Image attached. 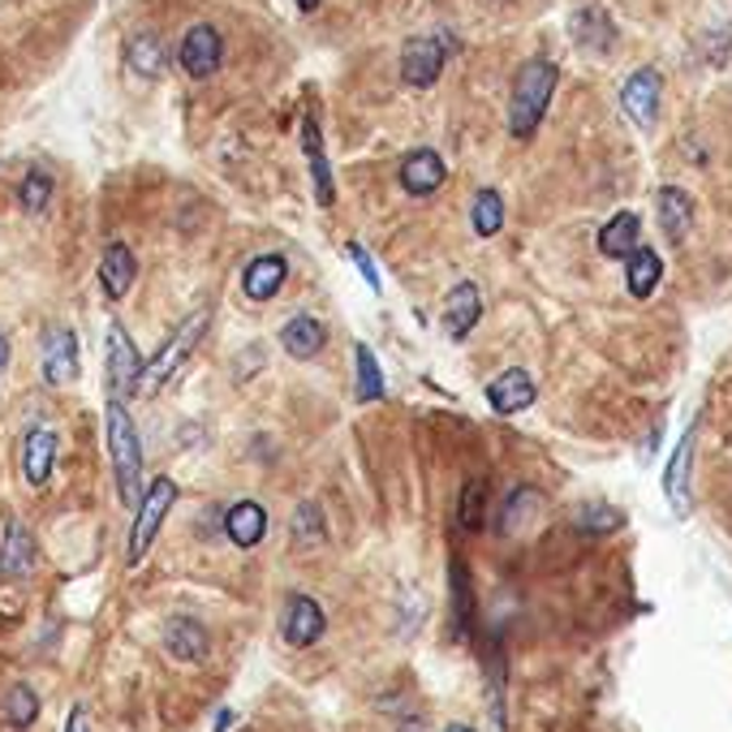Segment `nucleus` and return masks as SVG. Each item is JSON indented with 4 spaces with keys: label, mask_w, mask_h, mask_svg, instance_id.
Segmentation results:
<instances>
[{
    "label": "nucleus",
    "mask_w": 732,
    "mask_h": 732,
    "mask_svg": "<svg viewBox=\"0 0 732 732\" xmlns=\"http://www.w3.org/2000/svg\"><path fill=\"white\" fill-rule=\"evenodd\" d=\"M139 383H143L139 350H134V341L126 337V328L113 323V328H108V388H113V397L121 401V397L139 392Z\"/></svg>",
    "instance_id": "obj_5"
},
{
    "label": "nucleus",
    "mask_w": 732,
    "mask_h": 732,
    "mask_svg": "<svg viewBox=\"0 0 732 732\" xmlns=\"http://www.w3.org/2000/svg\"><path fill=\"white\" fill-rule=\"evenodd\" d=\"M177 500V483L173 479H155L143 492V505H139V517H134V534H130V565H139L151 547V539L160 534L164 517Z\"/></svg>",
    "instance_id": "obj_3"
},
{
    "label": "nucleus",
    "mask_w": 732,
    "mask_h": 732,
    "mask_svg": "<svg viewBox=\"0 0 732 732\" xmlns=\"http://www.w3.org/2000/svg\"><path fill=\"white\" fill-rule=\"evenodd\" d=\"M323 638V607L310 594H293L290 616H285V642L290 647H310Z\"/></svg>",
    "instance_id": "obj_9"
},
{
    "label": "nucleus",
    "mask_w": 732,
    "mask_h": 732,
    "mask_svg": "<svg viewBox=\"0 0 732 732\" xmlns=\"http://www.w3.org/2000/svg\"><path fill=\"white\" fill-rule=\"evenodd\" d=\"M126 61H130V70L143 73V78H160L164 66H168V52H164V44L155 35H134L130 48H126Z\"/></svg>",
    "instance_id": "obj_26"
},
{
    "label": "nucleus",
    "mask_w": 732,
    "mask_h": 732,
    "mask_svg": "<svg viewBox=\"0 0 732 732\" xmlns=\"http://www.w3.org/2000/svg\"><path fill=\"white\" fill-rule=\"evenodd\" d=\"M479 315H483V302H479V290L470 285V281H461L452 297H448V315H444V328H448V337H465L474 323H479Z\"/></svg>",
    "instance_id": "obj_21"
},
{
    "label": "nucleus",
    "mask_w": 732,
    "mask_h": 732,
    "mask_svg": "<svg viewBox=\"0 0 732 732\" xmlns=\"http://www.w3.org/2000/svg\"><path fill=\"white\" fill-rule=\"evenodd\" d=\"M345 255H350V259L358 263V272H363V281H366V285H370V290L379 293V272H375V263L366 259V250H363V246H358V241H350V246H345Z\"/></svg>",
    "instance_id": "obj_36"
},
{
    "label": "nucleus",
    "mask_w": 732,
    "mask_h": 732,
    "mask_svg": "<svg viewBox=\"0 0 732 732\" xmlns=\"http://www.w3.org/2000/svg\"><path fill=\"white\" fill-rule=\"evenodd\" d=\"M224 530H228V539H233L237 547H255V543L268 534V512H263V505H255V500H241V505L228 509Z\"/></svg>",
    "instance_id": "obj_20"
},
{
    "label": "nucleus",
    "mask_w": 732,
    "mask_h": 732,
    "mask_svg": "<svg viewBox=\"0 0 732 732\" xmlns=\"http://www.w3.org/2000/svg\"><path fill=\"white\" fill-rule=\"evenodd\" d=\"M444 57H448V48L439 44L436 35L410 39L405 52H401V78H405L410 86H432L439 73H444Z\"/></svg>",
    "instance_id": "obj_7"
},
{
    "label": "nucleus",
    "mask_w": 732,
    "mask_h": 732,
    "mask_svg": "<svg viewBox=\"0 0 732 732\" xmlns=\"http://www.w3.org/2000/svg\"><path fill=\"white\" fill-rule=\"evenodd\" d=\"M4 363H9V341L0 337V370H4Z\"/></svg>",
    "instance_id": "obj_38"
},
{
    "label": "nucleus",
    "mask_w": 732,
    "mask_h": 732,
    "mask_svg": "<svg viewBox=\"0 0 732 732\" xmlns=\"http://www.w3.org/2000/svg\"><path fill=\"white\" fill-rule=\"evenodd\" d=\"M354 358H358V397H363V401H379V397H383V370L375 363V354L358 341V345H354Z\"/></svg>",
    "instance_id": "obj_31"
},
{
    "label": "nucleus",
    "mask_w": 732,
    "mask_h": 732,
    "mask_svg": "<svg viewBox=\"0 0 732 732\" xmlns=\"http://www.w3.org/2000/svg\"><path fill=\"white\" fill-rule=\"evenodd\" d=\"M638 216L634 212H621L616 220H607L603 224V233H599V250L607 255V259H625V255H634L638 250Z\"/></svg>",
    "instance_id": "obj_24"
},
{
    "label": "nucleus",
    "mask_w": 732,
    "mask_h": 732,
    "mask_svg": "<svg viewBox=\"0 0 732 732\" xmlns=\"http://www.w3.org/2000/svg\"><path fill=\"white\" fill-rule=\"evenodd\" d=\"M134 276H139V263H134L130 246H126V241H113V246L104 250V263H99L104 293H108V297H126L130 285H134Z\"/></svg>",
    "instance_id": "obj_16"
},
{
    "label": "nucleus",
    "mask_w": 732,
    "mask_h": 732,
    "mask_svg": "<svg viewBox=\"0 0 732 732\" xmlns=\"http://www.w3.org/2000/svg\"><path fill=\"white\" fill-rule=\"evenodd\" d=\"M4 724L9 729H31L35 720H39V698H35V689L31 685H13L9 694H4Z\"/></svg>",
    "instance_id": "obj_28"
},
{
    "label": "nucleus",
    "mask_w": 732,
    "mask_h": 732,
    "mask_svg": "<svg viewBox=\"0 0 732 732\" xmlns=\"http://www.w3.org/2000/svg\"><path fill=\"white\" fill-rule=\"evenodd\" d=\"M220 57H224V44H220V31L216 26H190L186 39H181V70L190 78H212L220 70Z\"/></svg>",
    "instance_id": "obj_6"
},
{
    "label": "nucleus",
    "mask_w": 732,
    "mask_h": 732,
    "mask_svg": "<svg viewBox=\"0 0 732 732\" xmlns=\"http://www.w3.org/2000/svg\"><path fill=\"white\" fill-rule=\"evenodd\" d=\"M52 465H57V436H52L48 427H35V432L26 436V444H22L26 483H31V487H44L48 474H52Z\"/></svg>",
    "instance_id": "obj_12"
},
{
    "label": "nucleus",
    "mask_w": 732,
    "mask_h": 732,
    "mask_svg": "<svg viewBox=\"0 0 732 732\" xmlns=\"http://www.w3.org/2000/svg\"><path fill=\"white\" fill-rule=\"evenodd\" d=\"M457 521H461V530H483V521H487V483L483 479H470L461 487Z\"/></svg>",
    "instance_id": "obj_29"
},
{
    "label": "nucleus",
    "mask_w": 732,
    "mask_h": 732,
    "mask_svg": "<svg viewBox=\"0 0 732 732\" xmlns=\"http://www.w3.org/2000/svg\"><path fill=\"white\" fill-rule=\"evenodd\" d=\"M659 224H663V237L672 246H681L689 224H694V199L685 190H676V186H663L659 190Z\"/></svg>",
    "instance_id": "obj_15"
},
{
    "label": "nucleus",
    "mask_w": 732,
    "mask_h": 732,
    "mask_svg": "<svg viewBox=\"0 0 732 732\" xmlns=\"http://www.w3.org/2000/svg\"><path fill=\"white\" fill-rule=\"evenodd\" d=\"M108 448H113V470H117V496H121V505L139 509L143 505V448H139V432L117 397L108 401Z\"/></svg>",
    "instance_id": "obj_1"
},
{
    "label": "nucleus",
    "mask_w": 732,
    "mask_h": 732,
    "mask_svg": "<svg viewBox=\"0 0 732 732\" xmlns=\"http://www.w3.org/2000/svg\"><path fill=\"white\" fill-rule=\"evenodd\" d=\"M448 586H452V634L465 638L474 625V590H470V574L461 560H452L448 569Z\"/></svg>",
    "instance_id": "obj_25"
},
{
    "label": "nucleus",
    "mask_w": 732,
    "mask_h": 732,
    "mask_svg": "<svg viewBox=\"0 0 732 732\" xmlns=\"http://www.w3.org/2000/svg\"><path fill=\"white\" fill-rule=\"evenodd\" d=\"M470 220H474V233H479V237H496L500 224H505V199H500L496 190H479Z\"/></svg>",
    "instance_id": "obj_30"
},
{
    "label": "nucleus",
    "mask_w": 732,
    "mask_h": 732,
    "mask_svg": "<svg viewBox=\"0 0 732 732\" xmlns=\"http://www.w3.org/2000/svg\"><path fill=\"white\" fill-rule=\"evenodd\" d=\"M539 509V492L534 487H521V492H512L509 505H505V534H517V526H526L530 521V512Z\"/></svg>",
    "instance_id": "obj_32"
},
{
    "label": "nucleus",
    "mask_w": 732,
    "mask_h": 732,
    "mask_svg": "<svg viewBox=\"0 0 732 732\" xmlns=\"http://www.w3.org/2000/svg\"><path fill=\"white\" fill-rule=\"evenodd\" d=\"M48 199H52V177L48 173H26L22 177V208L39 216L48 208Z\"/></svg>",
    "instance_id": "obj_33"
},
{
    "label": "nucleus",
    "mask_w": 732,
    "mask_h": 732,
    "mask_svg": "<svg viewBox=\"0 0 732 732\" xmlns=\"http://www.w3.org/2000/svg\"><path fill=\"white\" fill-rule=\"evenodd\" d=\"M302 143H306V160H310V177H315V199L323 208H332V173H328V160H323V139H319V121L306 117V130H302Z\"/></svg>",
    "instance_id": "obj_22"
},
{
    "label": "nucleus",
    "mask_w": 732,
    "mask_h": 732,
    "mask_svg": "<svg viewBox=\"0 0 732 732\" xmlns=\"http://www.w3.org/2000/svg\"><path fill=\"white\" fill-rule=\"evenodd\" d=\"M556 91V66L547 61H526L517 70V82H512V104H509V130L512 139H534L543 113H547V99Z\"/></svg>",
    "instance_id": "obj_2"
},
{
    "label": "nucleus",
    "mask_w": 732,
    "mask_h": 732,
    "mask_svg": "<svg viewBox=\"0 0 732 732\" xmlns=\"http://www.w3.org/2000/svg\"><path fill=\"white\" fill-rule=\"evenodd\" d=\"M689 457H694V432H685V439L676 444V452L668 461V474H663V492H668L672 509L681 517L689 512Z\"/></svg>",
    "instance_id": "obj_19"
},
{
    "label": "nucleus",
    "mask_w": 732,
    "mask_h": 732,
    "mask_svg": "<svg viewBox=\"0 0 732 732\" xmlns=\"http://www.w3.org/2000/svg\"><path fill=\"white\" fill-rule=\"evenodd\" d=\"M297 4H302V9H315V4H319V0H297Z\"/></svg>",
    "instance_id": "obj_39"
},
{
    "label": "nucleus",
    "mask_w": 732,
    "mask_h": 732,
    "mask_svg": "<svg viewBox=\"0 0 732 732\" xmlns=\"http://www.w3.org/2000/svg\"><path fill=\"white\" fill-rule=\"evenodd\" d=\"M164 647H168L173 659L194 663V659L208 656V629H203L199 621H190V616H177V621H168V629H164Z\"/></svg>",
    "instance_id": "obj_17"
},
{
    "label": "nucleus",
    "mask_w": 732,
    "mask_h": 732,
    "mask_svg": "<svg viewBox=\"0 0 732 732\" xmlns=\"http://www.w3.org/2000/svg\"><path fill=\"white\" fill-rule=\"evenodd\" d=\"M203 328H208V310H194V315H190V319H186V323L173 332V341H168V345L155 354V363L143 370V383H139V392H155V388H160V383H164V379H168L177 366L186 363V354L199 345Z\"/></svg>",
    "instance_id": "obj_4"
},
{
    "label": "nucleus",
    "mask_w": 732,
    "mask_h": 732,
    "mask_svg": "<svg viewBox=\"0 0 732 732\" xmlns=\"http://www.w3.org/2000/svg\"><path fill=\"white\" fill-rule=\"evenodd\" d=\"M578 526L590 530V534H607V530H621V526H625V512L607 509V505H590V509H582Z\"/></svg>",
    "instance_id": "obj_34"
},
{
    "label": "nucleus",
    "mask_w": 732,
    "mask_h": 732,
    "mask_svg": "<svg viewBox=\"0 0 732 732\" xmlns=\"http://www.w3.org/2000/svg\"><path fill=\"white\" fill-rule=\"evenodd\" d=\"M44 379H48V383H73V379H78V341H73L70 328H61V332L48 337Z\"/></svg>",
    "instance_id": "obj_18"
},
{
    "label": "nucleus",
    "mask_w": 732,
    "mask_h": 732,
    "mask_svg": "<svg viewBox=\"0 0 732 732\" xmlns=\"http://www.w3.org/2000/svg\"><path fill=\"white\" fill-rule=\"evenodd\" d=\"M293 534H297V543H319L323 539V512L315 505H302L293 517Z\"/></svg>",
    "instance_id": "obj_35"
},
{
    "label": "nucleus",
    "mask_w": 732,
    "mask_h": 732,
    "mask_svg": "<svg viewBox=\"0 0 732 732\" xmlns=\"http://www.w3.org/2000/svg\"><path fill=\"white\" fill-rule=\"evenodd\" d=\"M487 401H492V410L496 414H521L530 401H534V383H530V375L526 370H505L496 383H487Z\"/></svg>",
    "instance_id": "obj_14"
},
{
    "label": "nucleus",
    "mask_w": 732,
    "mask_h": 732,
    "mask_svg": "<svg viewBox=\"0 0 732 732\" xmlns=\"http://www.w3.org/2000/svg\"><path fill=\"white\" fill-rule=\"evenodd\" d=\"M448 732H470V729H461V724H457V729H448Z\"/></svg>",
    "instance_id": "obj_40"
},
{
    "label": "nucleus",
    "mask_w": 732,
    "mask_h": 732,
    "mask_svg": "<svg viewBox=\"0 0 732 732\" xmlns=\"http://www.w3.org/2000/svg\"><path fill=\"white\" fill-rule=\"evenodd\" d=\"M66 732H91V720H86V707H73Z\"/></svg>",
    "instance_id": "obj_37"
},
{
    "label": "nucleus",
    "mask_w": 732,
    "mask_h": 732,
    "mask_svg": "<svg viewBox=\"0 0 732 732\" xmlns=\"http://www.w3.org/2000/svg\"><path fill=\"white\" fill-rule=\"evenodd\" d=\"M659 276H663L659 255L656 250H647V246H638V250L629 255V293H634V297H651L659 285Z\"/></svg>",
    "instance_id": "obj_27"
},
{
    "label": "nucleus",
    "mask_w": 732,
    "mask_h": 732,
    "mask_svg": "<svg viewBox=\"0 0 732 732\" xmlns=\"http://www.w3.org/2000/svg\"><path fill=\"white\" fill-rule=\"evenodd\" d=\"M621 104H625V113H629L642 130H651L659 113V73L656 70L634 73V78L625 82V91H621Z\"/></svg>",
    "instance_id": "obj_8"
},
{
    "label": "nucleus",
    "mask_w": 732,
    "mask_h": 732,
    "mask_svg": "<svg viewBox=\"0 0 732 732\" xmlns=\"http://www.w3.org/2000/svg\"><path fill=\"white\" fill-rule=\"evenodd\" d=\"M285 276H290V263H285L281 255H259V259L246 268L241 290H246V297H255V302H268V297L281 293Z\"/></svg>",
    "instance_id": "obj_13"
},
{
    "label": "nucleus",
    "mask_w": 732,
    "mask_h": 732,
    "mask_svg": "<svg viewBox=\"0 0 732 732\" xmlns=\"http://www.w3.org/2000/svg\"><path fill=\"white\" fill-rule=\"evenodd\" d=\"M31 565H35V539L22 521H9L4 526V552H0V578L17 582V578L31 574Z\"/></svg>",
    "instance_id": "obj_10"
},
{
    "label": "nucleus",
    "mask_w": 732,
    "mask_h": 732,
    "mask_svg": "<svg viewBox=\"0 0 732 732\" xmlns=\"http://www.w3.org/2000/svg\"><path fill=\"white\" fill-rule=\"evenodd\" d=\"M444 160H439L432 146H423V151H410L405 155V164H401V186L410 190V194H436L439 186H444Z\"/></svg>",
    "instance_id": "obj_11"
},
{
    "label": "nucleus",
    "mask_w": 732,
    "mask_h": 732,
    "mask_svg": "<svg viewBox=\"0 0 732 732\" xmlns=\"http://www.w3.org/2000/svg\"><path fill=\"white\" fill-rule=\"evenodd\" d=\"M323 341H328V332H323V323L319 319H310V315H297L285 323V332H281V345L290 350L293 358H310V354H319L323 350Z\"/></svg>",
    "instance_id": "obj_23"
}]
</instances>
